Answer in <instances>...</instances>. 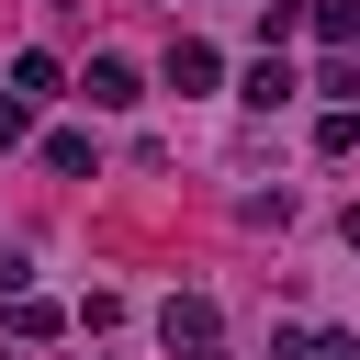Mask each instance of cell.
I'll use <instances>...</instances> for the list:
<instances>
[{
    "mask_svg": "<svg viewBox=\"0 0 360 360\" xmlns=\"http://www.w3.org/2000/svg\"><path fill=\"white\" fill-rule=\"evenodd\" d=\"M158 338H169V360H225V315L202 292H169L158 304Z\"/></svg>",
    "mask_w": 360,
    "mask_h": 360,
    "instance_id": "1",
    "label": "cell"
},
{
    "mask_svg": "<svg viewBox=\"0 0 360 360\" xmlns=\"http://www.w3.org/2000/svg\"><path fill=\"white\" fill-rule=\"evenodd\" d=\"M79 101H90V112H124V101H146V79H135L124 56H90V68H79Z\"/></svg>",
    "mask_w": 360,
    "mask_h": 360,
    "instance_id": "2",
    "label": "cell"
},
{
    "mask_svg": "<svg viewBox=\"0 0 360 360\" xmlns=\"http://www.w3.org/2000/svg\"><path fill=\"white\" fill-rule=\"evenodd\" d=\"M270 360H360V338H349V326H281Z\"/></svg>",
    "mask_w": 360,
    "mask_h": 360,
    "instance_id": "3",
    "label": "cell"
},
{
    "mask_svg": "<svg viewBox=\"0 0 360 360\" xmlns=\"http://www.w3.org/2000/svg\"><path fill=\"white\" fill-rule=\"evenodd\" d=\"M169 90H214V45H202V34L169 45Z\"/></svg>",
    "mask_w": 360,
    "mask_h": 360,
    "instance_id": "4",
    "label": "cell"
},
{
    "mask_svg": "<svg viewBox=\"0 0 360 360\" xmlns=\"http://www.w3.org/2000/svg\"><path fill=\"white\" fill-rule=\"evenodd\" d=\"M292 90H304V79H292V68H281V56H259V68H248V101H259V112H281V101H292Z\"/></svg>",
    "mask_w": 360,
    "mask_h": 360,
    "instance_id": "5",
    "label": "cell"
},
{
    "mask_svg": "<svg viewBox=\"0 0 360 360\" xmlns=\"http://www.w3.org/2000/svg\"><path fill=\"white\" fill-rule=\"evenodd\" d=\"M304 22H315V34H326V45H360V0H315V11H304Z\"/></svg>",
    "mask_w": 360,
    "mask_h": 360,
    "instance_id": "6",
    "label": "cell"
},
{
    "mask_svg": "<svg viewBox=\"0 0 360 360\" xmlns=\"http://www.w3.org/2000/svg\"><path fill=\"white\" fill-rule=\"evenodd\" d=\"M56 90V56H11V101H45Z\"/></svg>",
    "mask_w": 360,
    "mask_h": 360,
    "instance_id": "7",
    "label": "cell"
},
{
    "mask_svg": "<svg viewBox=\"0 0 360 360\" xmlns=\"http://www.w3.org/2000/svg\"><path fill=\"white\" fill-rule=\"evenodd\" d=\"M56 326H68V315H56V304H34V292H22V304H11V338H22V349H34V338H56Z\"/></svg>",
    "mask_w": 360,
    "mask_h": 360,
    "instance_id": "8",
    "label": "cell"
},
{
    "mask_svg": "<svg viewBox=\"0 0 360 360\" xmlns=\"http://www.w3.org/2000/svg\"><path fill=\"white\" fill-rule=\"evenodd\" d=\"M281 34H304V0H259V45H281Z\"/></svg>",
    "mask_w": 360,
    "mask_h": 360,
    "instance_id": "9",
    "label": "cell"
},
{
    "mask_svg": "<svg viewBox=\"0 0 360 360\" xmlns=\"http://www.w3.org/2000/svg\"><path fill=\"white\" fill-rule=\"evenodd\" d=\"M315 90H338V112H360V56H326V79Z\"/></svg>",
    "mask_w": 360,
    "mask_h": 360,
    "instance_id": "10",
    "label": "cell"
},
{
    "mask_svg": "<svg viewBox=\"0 0 360 360\" xmlns=\"http://www.w3.org/2000/svg\"><path fill=\"white\" fill-rule=\"evenodd\" d=\"M34 135V101H0V146H22Z\"/></svg>",
    "mask_w": 360,
    "mask_h": 360,
    "instance_id": "11",
    "label": "cell"
},
{
    "mask_svg": "<svg viewBox=\"0 0 360 360\" xmlns=\"http://www.w3.org/2000/svg\"><path fill=\"white\" fill-rule=\"evenodd\" d=\"M349 259H360V202H349Z\"/></svg>",
    "mask_w": 360,
    "mask_h": 360,
    "instance_id": "12",
    "label": "cell"
}]
</instances>
